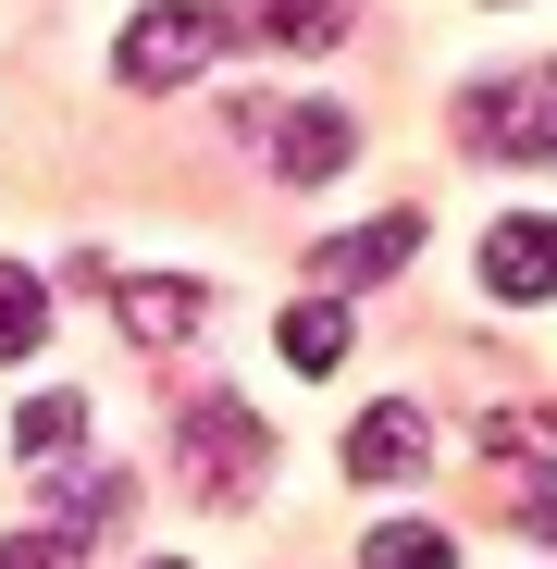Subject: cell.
I'll list each match as a JSON object with an SVG mask.
<instances>
[{
	"label": "cell",
	"instance_id": "15",
	"mask_svg": "<svg viewBox=\"0 0 557 569\" xmlns=\"http://www.w3.org/2000/svg\"><path fill=\"white\" fill-rule=\"evenodd\" d=\"M484 446H496V458H545V470H557V409H496V421H484Z\"/></svg>",
	"mask_w": 557,
	"mask_h": 569
},
{
	"label": "cell",
	"instance_id": "17",
	"mask_svg": "<svg viewBox=\"0 0 557 569\" xmlns=\"http://www.w3.org/2000/svg\"><path fill=\"white\" fill-rule=\"evenodd\" d=\"M520 532H533V545H557V470H533V496H520Z\"/></svg>",
	"mask_w": 557,
	"mask_h": 569
},
{
	"label": "cell",
	"instance_id": "8",
	"mask_svg": "<svg viewBox=\"0 0 557 569\" xmlns=\"http://www.w3.org/2000/svg\"><path fill=\"white\" fill-rule=\"evenodd\" d=\"M484 284L496 298H557V211H520L484 236Z\"/></svg>",
	"mask_w": 557,
	"mask_h": 569
},
{
	"label": "cell",
	"instance_id": "11",
	"mask_svg": "<svg viewBox=\"0 0 557 569\" xmlns=\"http://www.w3.org/2000/svg\"><path fill=\"white\" fill-rule=\"evenodd\" d=\"M74 433H87V397H26L13 409V458H74Z\"/></svg>",
	"mask_w": 557,
	"mask_h": 569
},
{
	"label": "cell",
	"instance_id": "7",
	"mask_svg": "<svg viewBox=\"0 0 557 569\" xmlns=\"http://www.w3.org/2000/svg\"><path fill=\"white\" fill-rule=\"evenodd\" d=\"M397 260H421V211H385V223H359V236H322V298H347V284H385Z\"/></svg>",
	"mask_w": 557,
	"mask_h": 569
},
{
	"label": "cell",
	"instance_id": "1",
	"mask_svg": "<svg viewBox=\"0 0 557 569\" xmlns=\"http://www.w3.org/2000/svg\"><path fill=\"white\" fill-rule=\"evenodd\" d=\"M236 137L286 173V186H322V173L359 161V124H347L335 100H236Z\"/></svg>",
	"mask_w": 557,
	"mask_h": 569
},
{
	"label": "cell",
	"instance_id": "9",
	"mask_svg": "<svg viewBox=\"0 0 557 569\" xmlns=\"http://www.w3.org/2000/svg\"><path fill=\"white\" fill-rule=\"evenodd\" d=\"M125 508H137L125 470H62V483H50V520H62V532H112Z\"/></svg>",
	"mask_w": 557,
	"mask_h": 569
},
{
	"label": "cell",
	"instance_id": "13",
	"mask_svg": "<svg viewBox=\"0 0 557 569\" xmlns=\"http://www.w3.org/2000/svg\"><path fill=\"white\" fill-rule=\"evenodd\" d=\"M50 335V284L38 272H13V260H0V359H26Z\"/></svg>",
	"mask_w": 557,
	"mask_h": 569
},
{
	"label": "cell",
	"instance_id": "14",
	"mask_svg": "<svg viewBox=\"0 0 557 569\" xmlns=\"http://www.w3.org/2000/svg\"><path fill=\"white\" fill-rule=\"evenodd\" d=\"M347 13H359V0H260V26L286 38V50H335V38H347Z\"/></svg>",
	"mask_w": 557,
	"mask_h": 569
},
{
	"label": "cell",
	"instance_id": "2",
	"mask_svg": "<svg viewBox=\"0 0 557 569\" xmlns=\"http://www.w3.org/2000/svg\"><path fill=\"white\" fill-rule=\"evenodd\" d=\"M223 13H211V0H161V13H137L125 26V87H186V74H199V62H223Z\"/></svg>",
	"mask_w": 557,
	"mask_h": 569
},
{
	"label": "cell",
	"instance_id": "18",
	"mask_svg": "<svg viewBox=\"0 0 557 569\" xmlns=\"http://www.w3.org/2000/svg\"><path fill=\"white\" fill-rule=\"evenodd\" d=\"M149 569H186V557H149Z\"/></svg>",
	"mask_w": 557,
	"mask_h": 569
},
{
	"label": "cell",
	"instance_id": "12",
	"mask_svg": "<svg viewBox=\"0 0 557 569\" xmlns=\"http://www.w3.org/2000/svg\"><path fill=\"white\" fill-rule=\"evenodd\" d=\"M359 569H458V545H446L434 520H385V532L359 545Z\"/></svg>",
	"mask_w": 557,
	"mask_h": 569
},
{
	"label": "cell",
	"instance_id": "6",
	"mask_svg": "<svg viewBox=\"0 0 557 569\" xmlns=\"http://www.w3.org/2000/svg\"><path fill=\"white\" fill-rule=\"evenodd\" d=\"M112 310H125L137 347H186V335L211 322V284L199 272H112Z\"/></svg>",
	"mask_w": 557,
	"mask_h": 569
},
{
	"label": "cell",
	"instance_id": "3",
	"mask_svg": "<svg viewBox=\"0 0 557 569\" xmlns=\"http://www.w3.org/2000/svg\"><path fill=\"white\" fill-rule=\"evenodd\" d=\"M458 124H471L496 161H557V62H533L520 87H471Z\"/></svg>",
	"mask_w": 557,
	"mask_h": 569
},
{
	"label": "cell",
	"instance_id": "10",
	"mask_svg": "<svg viewBox=\"0 0 557 569\" xmlns=\"http://www.w3.org/2000/svg\"><path fill=\"white\" fill-rule=\"evenodd\" d=\"M272 335H286V359H298V371H335V359H347V298H298Z\"/></svg>",
	"mask_w": 557,
	"mask_h": 569
},
{
	"label": "cell",
	"instance_id": "4",
	"mask_svg": "<svg viewBox=\"0 0 557 569\" xmlns=\"http://www.w3.org/2000/svg\"><path fill=\"white\" fill-rule=\"evenodd\" d=\"M260 458H272V433H260L236 397H199V409H186V470H199V496H248Z\"/></svg>",
	"mask_w": 557,
	"mask_h": 569
},
{
	"label": "cell",
	"instance_id": "5",
	"mask_svg": "<svg viewBox=\"0 0 557 569\" xmlns=\"http://www.w3.org/2000/svg\"><path fill=\"white\" fill-rule=\"evenodd\" d=\"M421 458H434V421H421V397L359 409V421H347V446H335V470H347V483H409Z\"/></svg>",
	"mask_w": 557,
	"mask_h": 569
},
{
	"label": "cell",
	"instance_id": "16",
	"mask_svg": "<svg viewBox=\"0 0 557 569\" xmlns=\"http://www.w3.org/2000/svg\"><path fill=\"white\" fill-rule=\"evenodd\" d=\"M74 557H87V532H62V520H50V532H13V545H0V569H74Z\"/></svg>",
	"mask_w": 557,
	"mask_h": 569
}]
</instances>
